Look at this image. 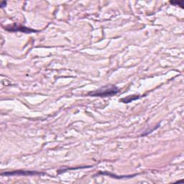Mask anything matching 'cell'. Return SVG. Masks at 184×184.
<instances>
[{
  "mask_svg": "<svg viewBox=\"0 0 184 184\" xmlns=\"http://www.w3.org/2000/svg\"><path fill=\"white\" fill-rule=\"evenodd\" d=\"M5 30L7 31H11V32H16V31H20V32H37V30H32V29L28 28V27H24V26L22 25H17V24H14L13 26L11 27H5Z\"/></svg>",
  "mask_w": 184,
  "mask_h": 184,
  "instance_id": "cell-2",
  "label": "cell"
},
{
  "mask_svg": "<svg viewBox=\"0 0 184 184\" xmlns=\"http://www.w3.org/2000/svg\"><path fill=\"white\" fill-rule=\"evenodd\" d=\"M119 91V89L115 86H103L101 89H99L96 91L91 92L89 93V96H100V97H107V96H113L116 94Z\"/></svg>",
  "mask_w": 184,
  "mask_h": 184,
  "instance_id": "cell-1",
  "label": "cell"
},
{
  "mask_svg": "<svg viewBox=\"0 0 184 184\" xmlns=\"http://www.w3.org/2000/svg\"><path fill=\"white\" fill-rule=\"evenodd\" d=\"M170 3L171 4H172V5H178V6H181V7H183V1H170Z\"/></svg>",
  "mask_w": 184,
  "mask_h": 184,
  "instance_id": "cell-5",
  "label": "cell"
},
{
  "mask_svg": "<svg viewBox=\"0 0 184 184\" xmlns=\"http://www.w3.org/2000/svg\"><path fill=\"white\" fill-rule=\"evenodd\" d=\"M6 5H7V2H6V1H2V2H1V7H5Z\"/></svg>",
  "mask_w": 184,
  "mask_h": 184,
  "instance_id": "cell-6",
  "label": "cell"
},
{
  "mask_svg": "<svg viewBox=\"0 0 184 184\" xmlns=\"http://www.w3.org/2000/svg\"><path fill=\"white\" fill-rule=\"evenodd\" d=\"M35 175V174H40L36 173V172H30V171H14V172H7L5 173H2L3 175Z\"/></svg>",
  "mask_w": 184,
  "mask_h": 184,
  "instance_id": "cell-3",
  "label": "cell"
},
{
  "mask_svg": "<svg viewBox=\"0 0 184 184\" xmlns=\"http://www.w3.org/2000/svg\"><path fill=\"white\" fill-rule=\"evenodd\" d=\"M140 98V96L139 95H133V96H129L127 97H125L124 99H120V101L123 102V103H127L131 102L133 100H136V99H138Z\"/></svg>",
  "mask_w": 184,
  "mask_h": 184,
  "instance_id": "cell-4",
  "label": "cell"
}]
</instances>
